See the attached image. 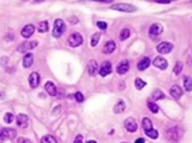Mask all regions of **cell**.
Listing matches in <instances>:
<instances>
[{
    "label": "cell",
    "instance_id": "obj_1",
    "mask_svg": "<svg viewBox=\"0 0 192 143\" xmlns=\"http://www.w3.org/2000/svg\"><path fill=\"white\" fill-rule=\"evenodd\" d=\"M165 135H167V138L169 139V141L177 142L183 136V130L179 127V126H172V127H169L167 130Z\"/></svg>",
    "mask_w": 192,
    "mask_h": 143
},
{
    "label": "cell",
    "instance_id": "obj_2",
    "mask_svg": "<svg viewBox=\"0 0 192 143\" xmlns=\"http://www.w3.org/2000/svg\"><path fill=\"white\" fill-rule=\"evenodd\" d=\"M66 31V25L62 19H56L54 22V28H53V36L54 38H61Z\"/></svg>",
    "mask_w": 192,
    "mask_h": 143
},
{
    "label": "cell",
    "instance_id": "obj_3",
    "mask_svg": "<svg viewBox=\"0 0 192 143\" xmlns=\"http://www.w3.org/2000/svg\"><path fill=\"white\" fill-rule=\"evenodd\" d=\"M111 10L121 11V12H136L137 8L132 4H126V3H118V4H113Z\"/></svg>",
    "mask_w": 192,
    "mask_h": 143
},
{
    "label": "cell",
    "instance_id": "obj_4",
    "mask_svg": "<svg viewBox=\"0 0 192 143\" xmlns=\"http://www.w3.org/2000/svg\"><path fill=\"white\" fill-rule=\"evenodd\" d=\"M82 43H84V38H82L78 32H74L69 36V44H70L71 47H79Z\"/></svg>",
    "mask_w": 192,
    "mask_h": 143
},
{
    "label": "cell",
    "instance_id": "obj_5",
    "mask_svg": "<svg viewBox=\"0 0 192 143\" xmlns=\"http://www.w3.org/2000/svg\"><path fill=\"white\" fill-rule=\"evenodd\" d=\"M156 50H157V52L159 54H169L172 50H173V44L169 42H163V43H160L159 45L156 47Z\"/></svg>",
    "mask_w": 192,
    "mask_h": 143
},
{
    "label": "cell",
    "instance_id": "obj_6",
    "mask_svg": "<svg viewBox=\"0 0 192 143\" xmlns=\"http://www.w3.org/2000/svg\"><path fill=\"white\" fill-rule=\"evenodd\" d=\"M39 82H41V76H39L38 72H32L28 76V83H30L31 88H36L39 86Z\"/></svg>",
    "mask_w": 192,
    "mask_h": 143
},
{
    "label": "cell",
    "instance_id": "obj_7",
    "mask_svg": "<svg viewBox=\"0 0 192 143\" xmlns=\"http://www.w3.org/2000/svg\"><path fill=\"white\" fill-rule=\"evenodd\" d=\"M35 32V27H34V24H27V25H24L23 27V30H22V36L24 39H28V38H31L32 36V34Z\"/></svg>",
    "mask_w": 192,
    "mask_h": 143
},
{
    "label": "cell",
    "instance_id": "obj_8",
    "mask_svg": "<svg viewBox=\"0 0 192 143\" xmlns=\"http://www.w3.org/2000/svg\"><path fill=\"white\" fill-rule=\"evenodd\" d=\"M111 72V63L110 62H104L99 67V75L101 76H108Z\"/></svg>",
    "mask_w": 192,
    "mask_h": 143
},
{
    "label": "cell",
    "instance_id": "obj_9",
    "mask_svg": "<svg viewBox=\"0 0 192 143\" xmlns=\"http://www.w3.org/2000/svg\"><path fill=\"white\" fill-rule=\"evenodd\" d=\"M36 45H38V42H26V43H23L22 45H19L18 51L19 52H27L28 50H32Z\"/></svg>",
    "mask_w": 192,
    "mask_h": 143
},
{
    "label": "cell",
    "instance_id": "obj_10",
    "mask_svg": "<svg viewBox=\"0 0 192 143\" xmlns=\"http://www.w3.org/2000/svg\"><path fill=\"white\" fill-rule=\"evenodd\" d=\"M124 124H125V128H126L129 133H136L137 131V123L133 118H128Z\"/></svg>",
    "mask_w": 192,
    "mask_h": 143
},
{
    "label": "cell",
    "instance_id": "obj_11",
    "mask_svg": "<svg viewBox=\"0 0 192 143\" xmlns=\"http://www.w3.org/2000/svg\"><path fill=\"white\" fill-rule=\"evenodd\" d=\"M161 32H163V25L157 24V23H156V24H153L149 28V36H151V38H156V36H159Z\"/></svg>",
    "mask_w": 192,
    "mask_h": 143
},
{
    "label": "cell",
    "instance_id": "obj_12",
    "mask_svg": "<svg viewBox=\"0 0 192 143\" xmlns=\"http://www.w3.org/2000/svg\"><path fill=\"white\" fill-rule=\"evenodd\" d=\"M153 64L156 66L157 68H160V70H165V68L168 67V62H167V59H164L163 56H157V58L153 60Z\"/></svg>",
    "mask_w": 192,
    "mask_h": 143
},
{
    "label": "cell",
    "instance_id": "obj_13",
    "mask_svg": "<svg viewBox=\"0 0 192 143\" xmlns=\"http://www.w3.org/2000/svg\"><path fill=\"white\" fill-rule=\"evenodd\" d=\"M97 71H98V63L96 60H90L87 64V74L90 76H94L97 74Z\"/></svg>",
    "mask_w": 192,
    "mask_h": 143
},
{
    "label": "cell",
    "instance_id": "obj_14",
    "mask_svg": "<svg viewBox=\"0 0 192 143\" xmlns=\"http://www.w3.org/2000/svg\"><path fill=\"white\" fill-rule=\"evenodd\" d=\"M169 94H171V96H173L175 99H179L180 96H181V94H183V90H181L180 86L175 84V86H172V87L169 88Z\"/></svg>",
    "mask_w": 192,
    "mask_h": 143
},
{
    "label": "cell",
    "instance_id": "obj_15",
    "mask_svg": "<svg viewBox=\"0 0 192 143\" xmlns=\"http://www.w3.org/2000/svg\"><path fill=\"white\" fill-rule=\"evenodd\" d=\"M2 134H3V139H12L16 136V131L12 128H2Z\"/></svg>",
    "mask_w": 192,
    "mask_h": 143
},
{
    "label": "cell",
    "instance_id": "obj_16",
    "mask_svg": "<svg viewBox=\"0 0 192 143\" xmlns=\"http://www.w3.org/2000/svg\"><path fill=\"white\" fill-rule=\"evenodd\" d=\"M151 66V59L149 58H142L141 60L139 62V64H137V70H140V71H144V70H147L148 67Z\"/></svg>",
    "mask_w": 192,
    "mask_h": 143
},
{
    "label": "cell",
    "instance_id": "obj_17",
    "mask_svg": "<svg viewBox=\"0 0 192 143\" xmlns=\"http://www.w3.org/2000/svg\"><path fill=\"white\" fill-rule=\"evenodd\" d=\"M129 67H130V64H129V62L128 60H122L121 63L118 64V67H117V72L118 74H126L128 71H129Z\"/></svg>",
    "mask_w": 192,
    "mask_h": 143
},
{
    "label": "cell",
    "instance_id": "obj_18",
    "mask_svg": "<svg viewBox=\"0 0 192 143\" xmlns=\"http://www.w3.org/2000/svg\"><path fill=\"white\" fill-rule=\"evenodd\" d=\"M32 63H34V55L31 52H27L24 55V58H23V67L28 68V67H31Z\"/></svg>",
    "mask_w": 192,
    "mask_h": 143
},
{
    "label": "cell",
    "instance_id": "obj_19",
    "mask_svg": "<svg viewBox=\"0 0 192 143\" xmlns=\"http://www.w3.org/2000/svg\"><path fill=\"white\" fill-rule=\"evenodd\" d=\"M44 88H46V91H47L51 96H56V87H55V84H54L53 82H47V83H46Z\"/></svg>",
    "mask_w": 192,
    "mask_h": 143
},
{
    "label": "cell",
    "instance_id": "obj_20",
    "mask_svg": "<svg viewBox=\"0 0 192 143\" xmlns=\"http://www.w3.org/2000/svg\"><path fill=\"white\" fill-rule=\"evenodd\" d=\"M27 122H28V118L24 114H19V115L16 116V123H18L19 127H24V126L27 124Z\"/></svg>",
    "mask_w": 192,
    "mask_h": 143
},
{
    "label": "cell",
    "instance_id": "obj_21",
    "mask_svg": "<svg viewBox=\"0 0 192 143\" xmlns=\"http://www.w3.org/2000/svg\"><path fill=\"white\" fill-rule=\"evenodd\" d=\"M116 50V43H114L113 40H110V42H108L106 44L104 45V54H111L113 51Z\"/></svg>",
    "mask_w": 192,
    "mask_h": 143
},
{
    "label": "cell",
    "instance_id": "obj_22",
    "mask_svg": "<svg viewBox=\"0 0 192 143\" xmlns=\"http://www.w3.org/2000/svg\"><path fill=\"white\" fill-rule=\"evenodd\" d=\"M125 108H126V104H125L122 101H118L116 103V106H114V112L116 114H121L125 111Z\"/></svg>",
    "mask_w": 192,
    "mask_h": 143
},
{
    "label": "cell",
    "instance_id": "obj_23",
    "mask_svg": "<svg viewBox=\"0 0 192 143\" xmlns=\"http://www.w3.org/2000/svg\"><path fill=\"white\" fill-rule=\"evenodd\" d=\"M164 92H163L161 90H154L153 94H152V99L153 101H161V99H164Z\"/></svg>",
    "mask_w": 192,
    "mask_h": 143
},
{
    "label": "cell",
    "instance_id": "obj_24",
    "mask_svg": "<svg viewBox=\"0 0 192 143\" xmlns=\"http://www.w3.org/2000/svg\"><path fill=\"white\" fill-rule=\"evenodd\" d=\"M152 127H153V124H152V122H151L149 118H144V119H142V128H144V131L151 130Z\"/></svg>",
    "mask_w": 192,
    "mask_h": 143
},
{
    "label": "cell",
    "instance_id": "obj_25",
    "mask_svg": "<svg viewBox=\"0 0 192 143\" xmlns=\"http://www.w3.org/2000/svg\"><path fill=\"white\" fill-rule=\"evenodd\" d=\"M47 30H48V23L47 22H41L39 23V25H38V31L41 34H44V32H47Z\"/></svg>",
    "mask_w": 192,
    "mask_h": 143
},
{
    "label": "cell",
    "instance_id": "obj_26",
    "mask_svg": "<svg viewBox=\"0 0 192 143\" xmlns=\"http://www.w3.org/2000/svg\"><path fill=\"white\" fill-rule=\"evenodd\" d=\"M41 143H58V142H56V139L53 135H44L41 139Z\"/></svg>",
    "mask_w": 192,
    "mask_h": 143
},
{
    "label": "cell",
    "instance_id": "obj_27",
    "mask_svg": "<svg viewBox=\"0 0 192 143\" xmlns=\"http://www.w3.org/2000/svg\"><path fill=\"white\" fill-rule=\"evenodd\" d=\"M184 88L185 91H192V79L190 76H185L184 78Z\"/></svg>",
    "mask_w": 192,
    "mask_h": 143
},
{
    "label": "cell",
    "instance_id": "obj_28",
    "mask_svg": "<svg viewBox=\"0 0 192 143\" xmlns=\"http://www.w3.org/2000/svg\"><path fill=\"white\" fill-rule=\"evenodd\" d=\"M99 38H101V34L99 32H97V34H94L93 36H91V47H96L97 44H98V40H99Z\"/></svg>",
    "mask_w": 192,
    "mask_h": 143
},
{
    "label": "cell",
    "instance_id": "obj_29",
    "mask_svg": "<svg viewBox=\"0 0 192 143\" xmlns=\"http://www.w3.org/2000/svg\"><path fill=\"white\" fill-rule=\"evenodd\" d=\"M145 134H147V135L149 136L151 139H157V136H159V133H157L154 128H151V130L145 131Z\"/></svg>",
    "mask_w": 192,
    "mask_h": 143
},
{
    "label": "cell",
    "instance_id": "obj_30",
    "mask_svg": "<svg viewBox=\"0 0 192 143\" xmlns=\"http://www.w3.org/2000/svg\"><path fill=\"white\" fill-rule=\"evenodd\" d=\"M134 84H136L137 90H142V88L145 87V82L142 80V79H140V78H137L136 80H134Z\"/></svg>",
    "mask_w": 192,
    "mask_h": 143
},
{
    "label": "cell",
    "instance_id": "obj_31",
    "mask_svg": "<svg viewBox=\"0 0 192 143\" xmlns=\"http://www.w3.org/2000/svg\"><path fill=\"white\" fill-rule=\"evenodd\" d=\"M129 35H130V31H129L128 28H124V30L121 31V34H120V39H121V40H125V39L129 38Z\"/></svg>",
    "mask_w": 192,
    "mask_h": 143
},
{
    "label": "cell",
    "instance_id": "obj_32",
    "mask_svg": "<svg viewBox=\"0 0 192 143\" xmlns=\"http://www.w3.org/2000/svg\"><path fill=\"white\" fill-rule=\"evenodd\" d=\"M148 108L152 111V112H159V106L156 104V103H153V102H148Z\"/></svg>",
    "mask_w": 192,
    "mask_h": 143
},
{
    "label": "cell",
    "instance_id": "obj_33",
    "mask_svg": "<svg viewBox=\"0 0 192 143\" xmlns=\"http://www.w3.org/2000/svg\"><path fill=\"white\" fill-rule=\"evenodd\" d=\"M181 70H183V63H181V62H177L176 66H175L173 74H175V75H179V74L181 72Z\"/></svg>",
    "mask_w": 192,
    "mask_h": 143
},
{
    "label": "cell",
    "instance_id": "obj_34",
    "mask_svg": "<svg viewBox=\"0 0 192 143\" xmlns=\"http://www.w3.org/2000/svg\"><path fill=\"white\" fill-rule=\"evenodd\" d=\"M12 121H14V115L11 112H7L4 115V122L5 123H12Z\"/></svg>",
    "mask_w": 192,
    "mask_h": 143
},
{
    "label": "cell",
    "instance_id": "obj_35",
    "mask_svg": "<svg viewBox=\"0 0 192 143\" xmlns=\"http://www.w3.org/2000/svg\"><path fill=\"white\" fill-rule=\"evenodd\" d=\"M74 96H75V101H77V102H79V103L85 101L84 94H82V92H75V95H74Z\"/></svg>",
    "mask_w": 192,
    "mask_h": 143
},
{
    "label": "cell",
    "instance_id": "obj_36",
    "mask_svg": "<svg viewBox=\"0 0 192 143\" xmlns=\"http://www.w3.org/2000/svg\"><path fill=\"white\" fill-rule=\"evenodd\" d=\"M97 27L99 28V30H106L108 28V24L105 22H97Z\"/></svg>",
    "mask_w": 192,
    "mask_h": 143
},
{
    "label": "cell",
    "instance_id": "obj_37",
    "mask_svg": "<svg viewBox=\"0 0 192 143\" xmlns=\"http://www.w3.org/2000/svg\"><path fill=\"white\" fill-rule=\"evenodd\" d=\"M18 143H32V142H31L30 139H27V138H19Z\"/></svg>",
    "mask_w": 192,
    "mask_h": 143
},
{
    "label": "cell",
    "instance_id": "obj_38",
    "mask_svg": "<svg viewBox=\"0 0 192 143\" xmlns=\"http://www.w3.org/2000/svg\"><path fill=\"white\" fill-rule=\"evenodd\" d=\"M74 143H84V138H82V135H77L75 141H74Z\"/></svg>",
    "mask_w": 192,
    "mask_h": 143
},
{
    "label": "cell",
    "instance_id": "obj_39",
    "mask_svg": "<svg viewBox=\"0 0 192 143\" xmlns=\"http://www.w3.org/2000/svg\"><path fill=\"white\" fill-rule=\"evenodd\" d=\"M145 141H144V139H142V138H137L136 139V142H134V143H144Z\"/></svg>",
    "mask_w": 192,
    "mask_h": 143
},
{
    "label": "cell",
    "instance_id": "obj_40",
    "mask_svg": "<svg viewBox=\"0 0 192 143\" xmlns=\"http://www.w3.org/2000/svg\"><path fill=\"white\" fill-rule=\"evenodd\" d=\"M71 23H73V24H74V23H75V24H77V23H78V19H74V18H71Z\"/></svg>",
    "mask_w": 192,
    "mask_h": 143
},
{
    "label": "cell",
    "instance_id": "obj_41",
    "mask_svg": "<svg viewBox=\"0 0 192 143\" xmlns=\"http://www.w3.org/2000/svg\"><path fill=\"white\" fill-rule=\"evenodd\" d=\"M0 141H4L3 139V134H2V128H0Z\"/></svg>",
    "mask_w": 192,
    "mask_h": 143
},
{
    "label": "cell",
    "instance_id": "obj_42",
    "mask_svg": "<svg viewBox=\"0 0 192 143\" xmlns=\"http://www.w3.org/2000/svg\"><path fill=\"white\" fill-rule=\"evenodd\" d=\"M86 143H97V142H94V141H89V142H86Z\"/></svg>",
    "mask_w": 192,
    "mask_h": 143
},
{
    "label": "cell",
    "instance_id": "obj_43",
    "mask_svg": "<svg viewBox=\"0 0 192 143\" xmlns=\"http://www.w3.org/2000/svg\"><path fill=\"white\" fill-rule=\"evenodd\" d=\"M122 143H125V142H122Z\"/></svg>",
    "mask_w": 192,
    "mask_h": 143
}]
</instances>
